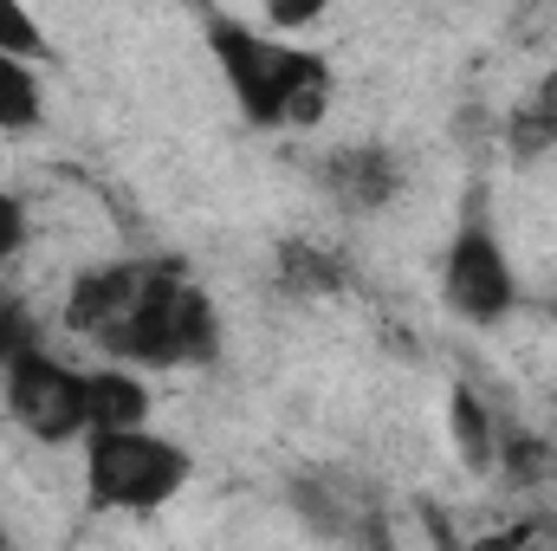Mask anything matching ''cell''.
<instances>
[{"instance_id":"1","label":"cell","mask_w":557,"mask_h":551,"mask_svg":"<svg viewBox=\"0 0 557 551\" xmlns=\"http://www.w3.org/2000/svg\"><path fill=\"white\" fill-rule=\"evenodd\" d=\"M65 325L137 370H188L221 351V311L188 273L162 260H117L72 285Z\"/></svg>"},{"instance_id":"2","label":"cell","mask_w":557,"mask_h":551,"mask_svg":"<svg viewBox=\"0 0 557 551\" xmlns=\"http://www.w3.org/2000/svg\"><path fill=\"white\" fill-rule=\"evenodd\" d=\"M208 46H214V65H221L247 124L285 131V124H318L324 118V105H331V59L324 52L253 33L240 20H221L208 33Z\"/></svg>"},{"instance_id":"3","label":"cell","mask_w":557,"mask_h":551,"mask_svg":"<svg viewBox=\"0 0 557 551\" xmlns=\"http://www.w3.org/2000/svg\"><path fill=\"white\" fill-rule=\"evenodd\" d=\"M188 448L162 441L149 421L85 434V493L111 513H156L188 487Z\"/></svg>"},{"instance_id":"4","label":"cell","mask_w":557,"mask_h":551,"mask_svg":"<svg viewBox=\"0 0 557 551\" xmlns=\"http://www.w3.org/2000/svg\"><path fill=\"white\" fill-rule=\"evenodd\" d=\"M7 415L33 434V441H72L91 434V370H72L59 357H46L39 344H26L7 364Z\"/></svg>"},{"instance_id":"5","label":"cell","mask_w":557,"mask_h":551,"mask_svg":"<svg viewBox=\"0 0 557 551\" xmlns=\"http://www.w3.org/2000/svg\"><path fill=\"white\" fill-rule=\"evenodd\" d=\"M441 298H447L454 318H467V325H480V331L499 325V318L519 305L512 260H506V247L493 241L486 221H467V228L454 234V247H447V260H441Z\"/></svg>"},{"instance_id":"6","label":"cell","mask_w":557,"mask_h":551,"mask_svg":"<svg viewBox=\"0 0 557 551\" xmlns=\"http://www.w3.org/2000/svg\"><path fill=\"white\" fill-rule=\"evenodd\" d=\"M324 182H337V195H344L350 208H376V201H389L396 162H389L383 149H337V156L324 162Z\"/></svg>"},{"instance_id":"7","label":"cell","mask_w":557,"mask_h":551,"mask_svg":"<svg viewBox=\"0 0 557 551\" xmlns=\"http://www.w3.org/2000/svg\"><path fill=\"white\" fill-rule=\"evenodd\" d=\"M39 118H46V85H39L33 59H20V52L0 46V137L39 131Z\"/></svg>"},{"instance_id":"8","label":"cell","mask_w":557,"mask_h":551,"mask_svg":"<svg viewBox=\"0 0 557 551\" xmlns=\"http://www.w3.org/2000/svg\"><path fill=\"white\" fill-rule=\"evenodd\" d=\"M131 421H149V390L137 364L91 370V428H131Z\"/></svg>"},{"instance_id":"9","label":"cell","mask_w":557,"mask_h":551,"mask_svg":"<svg viewBox=\"0 0 557 551\" xmlns=\"http://www.w3.org/2000/svg\"><path fill=\"white\" fill-rule=\"evenodd\" d=\"M454 441H460V461H467L473 474L499 467V434H493V415H486V403H480L473 390H454Z\"/></svg>"},{"instance_id":"10","label":"cell","mask_w":557,"mask_h":551,"mask_svg":"<svg viewBox=\"0 0 557 551\" xmlns=\"http://www.w3.org/2000/svg\"><path fill=\"white\" fill-rule=\"evenodd\" d=\"M0 46L20 52V59H46V33L20 0H0Z\"/></svg>"},{"instance_id":"11","label":"cell","mask_w":557,"mask_h":551,"mask_svg":"<svg viewBox=\"0 0 557 551\" xmlns=\"http://www.w3.org/2000/svg\"><path fill=\"white\" fill-rule=\"evenodd\" d=\"M285 279H292L298 292H331V285H337V260H324V254H311V247H285Z\"/></svg>"},{"instance_id":"12","label":"cell","mask_w":557,"mask_h":551,"mask_svg":"<svg viewBox=\"0 0 557 551\" xmlns=\"http://www.w3.org/2000/svg\"><path fill=\"white\" fill-rule=\"evenodd\" d=\"M26 344H33V325H26V305L0 292V377H7V364H13V357H20Z\"/></svg>"},{"instance_id":"13","label":"cell","mask_w":557,"mask_h":551,"mask_svg":"<svg viewBox=\"0 0 557 551\" xmlns=\"http://www.w3.org/2000/svg\"><path fill=\"white\" fill-rule=\"evenodd\" d=\"M20 247H26V208H20V195L0 188V267H7Z\"/></svg>"},{"instance_id":"14","label":"cell","mask_w":557,"mask_h":551,"mask_svg":"<svg viewBox=\"0 0 557 551\" xmlns=\"http://www.w3.org/2000/svg\"><path fill=\"white\" fill-rule=\"evenodd\" d=\"M324 7H331V0H267V20H273L278 33H298V26H311Z\"/></svg>"}]
</instances>
